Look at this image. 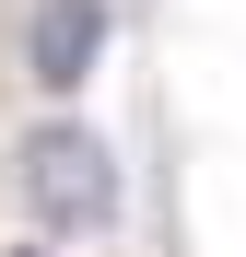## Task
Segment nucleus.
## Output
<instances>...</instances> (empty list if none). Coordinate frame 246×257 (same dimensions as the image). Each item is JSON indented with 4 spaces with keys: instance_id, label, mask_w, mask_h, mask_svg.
I'll use <instances>...</instances> for the list:
<instances>
[{
    "instance_id": "1",
    "label": "nucleus",
    "mask_w": 246,
    "mask_h": 257,
    "mask_svg": "<svg viewBox=\"0 0 246 257\" xmlns=\"http://www.w3.org/2000/svg\"><path fill=\"white\" fill-rule=\"evenodd\" d=\"M12 176H24V210H35L47 234H106V222H117V152L94 141V128H70V117L35 128Z\"/></svg>"
},
{
    "instance_id": "2",
    "label": "nucleus",
    "mask_w": 246,
    "mask_h": 257,
    "mask_svg": "<svg viewBox=\"0 0 246 257\" xmlns=\"http://www.w3.org/2000/svg\"><path fill=\"white\" fill-rule=\"evenodd\" d=\"M106 59V0H35L24 12V82L35 94H82Z\"/></svg>"
}]
</instances>
